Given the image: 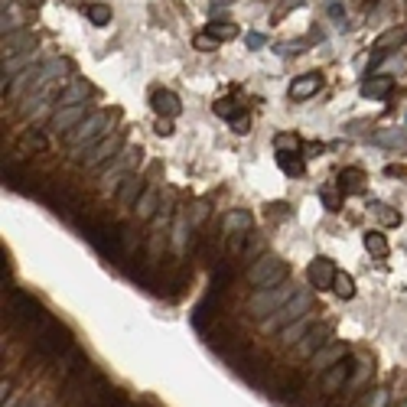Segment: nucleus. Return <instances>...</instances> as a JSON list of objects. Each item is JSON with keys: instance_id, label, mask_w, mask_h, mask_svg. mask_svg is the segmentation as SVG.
Instances as JSON below:
<instances>
[{"instance_id": "f257e3e1", "label": "nucleus", "mask_w": 407, "mask_h": 407, "mask_svg": "<svg viewBox=\"0 0 407 407\" xmlns=\"http://www.w3.org/2000/svg\"><path fill=\"white\" fill-rule=\"evenodd\" d=\"M111 121H114V114H108V111L88 114V118L78 124L75 131H69V134H65V144L75 150V157H82V153H85V147L98 144L101 137H104V131L111 127Z\"/></svg>"}, {"instance_id": "f03ea898", "label": "nucleus", "mask_w": 407, "mask_h": 407, "mask_svg": "<svg viewBox=\"0 0 407 407\" xmlns=\"http://www.w3.org/2000/svg\"><path fill=\"white\" fill-rule=\"evenodd\" d=\"M287 274H290V267H287L284 258L264 254V258H258L248 267V284L258 287V290H264V287H280L287 280Z\"/></svg>"}, {"instance_id": "7ed1b4c3", "label": "nucleus", "mask_w": 407, "mask_h": 407, "mask_svg": "<svg viewBox=\"0 0 407 407\" xmlns=\"http://www.w3.org/2000/svg\"><path fill=\"white\" fill-rule=\"evenodd\" d=\"M36 349H39V355L43 358H56V362H59L69 349H75L72 346V333H69L62 322H56L50 316V322L36 333Z\"/></svg>"}, {"instance_id": "20e7f679", "label": "nucleus", "mask_w": 407, "mask_h": 407, "mask_svg": "<svg viewBox=\"0 0 407 407\" xmlns=\"http://www.w3.org/2000/svg\"><path fill=\"white\" fill-rule=\"evenodd\" d=\"M10 320L16 322L20 329H33V333H39V329L50 322V316H46V309L39 307V303L30 294H13Z\"/></svg>"}, {"instance_id": "39448f33", "label": "nucleus", "mask_w": 407, "mask_h": 407, "mask_svg": "<svg viewBox=\"0 0 407 407\" xmlns=\"http://www.w3.org/2000/svg\"><path fill=\"white\" fill-rule=\"evenodd\" d=\"M290 296H294V287H287V284L264 287V290H258V294L248 300V313H251L254 320H264L267 313H277V309L284 307Z\"/></svg>"}, {"instance_id": "423d86ee", "label": "nucleus", "mask_w": 407, "mask_h": 407, "mask_svg": "<svg viewBox=\"0 0 407 407\" xmlns=\"http://www.w3.org/2000/svg\"><path fill=\"white\" fill-rule=\"evenodd\" d=\"M309 309H313V296H309V294H294L284 307L277 309V316H271L264 326H267V329H284V326H290V322L303 320Z\"/></svg>"}, {"instance_id": "0eeeda50", "label": "nucleus", "mask_w": 407, "mask_h": 407, "mask_svg": "<svg viewBox=\"0 0 407 407\" xmlns=\"http://www.w3.org/2000/svg\"><path fill=\"white\" fill-rule=\"evenodd\" d=\"M121 153V134H111V137H101L98 144H91L88 153H82V166L85 170H98L104 160H111Z\"/></svg>"}, {"instance_id": "6e6552de", "label": "nucleus", "mask_w": 407, "mask_h": 407, "mask_svg": "<svg viewBox=\"0 0 407 407\" xmlns=\"http://www.w3.org/2000/svg\"><path fill=\"white\" fill-rule=\"evenodd\" d=\"M352 368H355V362L352 358H342V362H336L333 368L322 371V391L326 395H336V391H342L349 384V378H352Z\"/></svg>"}, {"instance_id": "1a4fd4ad", "label": "nucleus", "mask_w": 407, "mask_h": 407, "mask_svg": "<svg viewBox=\"0 0 407 407\" xmlns=\"http://www.w3.org/2000/svg\"><path fill=\"white\" fill-rule=\"evenodd\" d=\"M307 280H309V287H316V290H329V287L336 284V267H333V261H329V258L309 261Z\"/></svg>"}, {"instance_id": "9d476101", "label": "nucleus", "mask_w": 407, "mask_h": 407, "mask_svg": "<svg viewBox=\"0 0 407 407\" xmlns=\"http://www.w3.org/2000/svg\"><path fill=\"white\" fill-rule=\"evenodd\" d=\"M85 118H88V114H85V104H69V108H59V111L52 114L50 127H52V131H62V134H69V131H75V127L85 121Z\"/></svg>"}, {"instance_id": "9b49d317", "label": "nucleus", "mask_w": 407, "mask_h": 407, "mask_svg": "<svg viewBox=\"0 0 407 407\" xmlns=\"http://www.w3.org/2000/svg\"><path fill=\"white\" fill-rule=\"evenodd\" d=\"M3 59L7 56H16V52H30L36 50V33L33 30H13V33H3Z\"/></svg>"}, {"instance_id": "f8f14e48", "label": "nucleus", "mask_w": 407, "mask_h": 407, "mask_svg": "<svg viewBox=\"0 0 407 407\" xmlns=\"http://www.w3.org/2000/svg\"><path fill=\"white\" fill-rule=\"evenodd\" d=\"M219 296H222V294H215V290H212V294L206 296L196 309H192V322H196V329L206 333L212 322H219Z\"/></svg>"}, {"instance_id": "ddd939ff", "label": "nucleus", "mask_w": 407, "mask_h": 407, "mask_svg": "<svg viewBox=\"0 0 407 407\" xmlns=\"http://www.w3.org/2000/svg\"><path fill=\"white\" fill-rule=\"evenodd\" d=\"M320 88H322V75L320 72H307V75H300V78H294V85H290V98L307 101V98H313Z\"/></svg>"}, {"instance_id": "4468645a", "label": "nucleus", "mask_w": 407, "mask_h": 407, "mask_svg": "<svg viewBox=\"0 0 407 407\" xmlns=\"http://www.w3.org/2000/svg\"><path fill=\"white\" fill-rule=\"evenodd\" d=\"M150 108L160 114V118H179V111H183L179 98H176L173 91H166V88H160V91L150 95Z\"/></svg>"}, {"instance_id": "2eb2a0df", "label": "nucleus", "mask_w": 407, "mask_h": 407, "mask_svg": "<svg viewBox=\"0 0 407 407\" xmlns=\"http://www.w3.org/2000/svg\"><path fill=\"white\" fill-rule=\"evenodd\" d=\"M144 179L140 176H124L121 183H118V202H121L124 209H134L137 206V199L144 196Z\"/></svg>"}, {"instance_id": "dca6fc26", "label": "nucleus", "mask_w": 407, "mask_h": 407, "mask_svg": "<svg viewBox=\"0 0 407 407\" xmlns=\"http://www.w3.org/2000/svg\"><path fill=\"white\" fill-rule=\"evenodd\" d=\"M329 333H333L329 326H309V333L303 336L300 342H296V346H300V355L313 358V355H316V352H320L322 346H326V339H329Z\"/></svg>"}, {"instance_id": "f3484780", "label": "nucleus", "mask_w": 407, "mask_h": 407, "mask_svg": "<svg viewBox=\"0 0 407 407\" xmlns=\"http://www.w3.org/2000/svg\"><path fill=\"white\" fill-rule=\"evenodd\" d=\"M391 91H395V78H388V75H371L368 82L362 85L365 98H388Z\"/></svg>"}, {"instance_id": "a211bd4d", "label": "nucleus", "mask_w": 407, "mask_h": 407, "mask_svg": "<svg viewBox=\"0 0 407 407\" xmlns=\"http://www.w3.org/2000/svg\"><path fill=\"white\" fill-rule=\"evenodd\" d=\"M365 173L362 170H355V166H349V170H342L339 173V189L342 192H349V196H358V192H365Z\"/></svg>"}, {"instance_id": "6ab92c4d", "label": "nucleus", "mask_w": 407, "mask_h": 407, "mask_svg": "<svg viewBox=\"0 0 407 407\" xmlns=\"http://www.w3.org/2000/svg\"><path fill=\"white\" fill-rule=\"evenodd\" d=\"M349 352H346V346H329V349H320L316 355H313V365H316V371H326V368H333L336 362H342Z\"/></svg>"}, {"instance_id": "aec40b11", "label": "nucleus", "mask_w": 407, "mask_h": 407, "mask_svg": "<svg viewBox=\"0 0 407 407\" xmlns=\"http://www.w3.org/2000/svg\"><path fill=\"white\" fill-rule=\"evenodd\" d=\"M91 95V85L88 82H72L59 95V108H69V104H85V98Z\"/></svg>"}, {"instance_id": "412c9836", "label": "nucleus", "mask_w": 407, "mask_h": 407, "mask_svg": "<svg viewBox=\"0 0 407 407\" xmlns=\"http://www.w3.org/2000/svg\"><path fill=\"white\" fill-rule=\"evenodd\" d=\"M157 206H160V192H157V189H153V186H150V189H144V196L137 199V219H144V222H147V219H153V212H157Z\"/></svg>"}, {"instance_id": "4be33fe9", "label": "nucleus", "mask_w": 407, "mask_h": 407, "mask_svg": "<svg viewBox=\"0 0 407 407\" xmlns=\"http://www.w3.org/2000/svg\"><path fill=\"white\" fill-rule=\"evenodd\" d=\"M140 160V147H127V150H121L118 157H114V163L104 170V179H111L114 173H121V170H127V166H134V163Z\"/></svg>"}, {"instance_id": "5701e85b", "label": "nucleus", "mask_w": 407, "mask_h": 407, "mask_svg": "<svg viewBox=\"0 0 407 407\" xmlns=\"http://www.w3.org/2000/svg\"><path fill=\"white\" fill-rule=\"evenodd\" d=\"M222 228H225V234H232V232H251V215H248V212H241V209L228 212V215L222 219Z\"/></svg>"}, {"instance_id": "b1692460", "label": "nucleus", "mask_w": 407, "mask_h": 407, "mask_svg": "<svg viewBox=\"0 0 407 407\" xmlns=\"http://www.w3.org/2000/svg\"><path fill=\"white\" fill-rule=\"evenodd\" d=\"M307 333H309V313L303 316V320H296V322H290V326H284V329H280V339H284L287 346H294V342H300Z\"/></svg>"}, {"instance_id": "393cba45", "label": "nucleus", "mask_w": 407, "mask_h": 407, "mask_svg": "<svg viewBox=\"0 0 407 407\" xmlns=\"http://www.w3.org/2000/svg\"><path fill=\"white\" fill-rule=\"evenodd\" d=\"M65 72H69V59H52V62H46V65L39 69V85H43V82H50V78H62Z\"/></svg>"}, {"instance_id": "a878e982", "label": "nucleus", "mask_w": 407, "mask_h": 407, "mask_svg": "<svg viewBox=\"0 0 407 407\" xmlns=\"http://www.w3.org/2000/svg\"><path fill=\"white\" fill-rule=\"evenodd\" d=\"M277 163H280V170H284L287 176H303L307 173V166H303V160H300L296 153H277Z\"/></svg>"}, {"instance_id": "bb28decb", "label": "nucleus", "mask_w": 407, "mask_h": 407, "mask_svg": "<svg viewBox=\"0 0 407 407\" xmlns=\"http://www.w3.org/2000/svg\"><path fill=\"white\" fill-rule=\"evenodd\" d=\"M206 33H212L219 43H228V39L238 36V26H234V23H222V20H212V23L206 26Z\"/></svg>"}, {"instance_id": "cd10ccee", "label": "nucleus", "mask_w": 407, "mask_h": 407, "mask_svg": "<svg viewBox=\"0 0 407 407\" xmlns=\"http://www.w3.org/2000/svg\"><path fill=\"white\" fill-rule=\"evenodd\" d=\"M365 248L375 258H388V238L382 232H365Z\"/></svg>"}, {"instance_id": "c85d7f7f", "label": "nucleus", "mask_w": 407, "mask_h": 407, "mask_svg": "<svg viewBox=\"0 0 407 407\" xmlns=\"http://www.w3.org/2000/svg\"><path fill=\"white\" fill-rule=\"evenodd\" d=\"M85 13H88V20H91L95 26H108V23H111V7H108V3H88Z\"/></svg>"}, {"instance_id": "c756f323", "label": "nucleus", "mask_w": 407, "mask_h": 407, "mask_svg": "<svg viewBox=\"0 0 407 407\" xmlns=\"http://www.w3.org/2000/svg\"><path fill=\"white\" fill-rule=\"evenodd\" d=\"M333 290H336L339 300H352V296H355V280H352V274H336Z\"/></svg>"}, {"instance_id": "7c9ffc66", "label": "nucleus", "mask_w": 407, "mask_h": 407, "mask_svg": "<svg viewBox=\"0 0 407 407\" xmlns=\"http://www.w3.org/2000/svg\"><path fill=\"white\" fill-rule=\"evenodd\" d=\"M212 111L219 114V118H228V121H232V118L241 114V104H238L234 98H219L215 104H212Z\"/></svg>"}, {"instance_id": "2f4dec72", "label": "nucleus", "mask_w": 407, "mask_h": 407, "mask_svg": "<svg viewBox=\"0 0 407 407\" xmlns=\"http://www.w3.org/2000/svg\"><path fill=\"white\" fill-rule=\"evenodd\" d=\"M20 147L23 150H36V153H43V150L50 147V140L39 134V131H26L23 137H20Z\"/></svg>"}, {"instance_id": "473e14b6", "label": "nucleus", "mask_w": 407, "mask_h": 407, "mask_svg": "<svg viewBox=\"0 0 407 407\" xmlns=\"http://www.w3.org/2000/svg\"><path fill=\"white\" fill-rule=\"evenodd\" d=\"M228 284H232V271H228V264H219V267L212 271V290H215V294H225Z\"/></svg>"}, {"instance_id": "72a5a7b5", "label": "nucleus", "mask_w": 407, "mask_h": 407, "mask_svg": "<svg viewBox=\"0 0 407 407\" xmlns=\"http://www.w3.org/2000/svg\"><path fill=\"white\" fill-rule=\"evenodd\" d=\"M274 147H277V153H296L303 144H300L296 134H277L274 137Z\"/></svg>"}, {"instance_id": "f704fd0d", "label": "nucleus", "mask_w": 407, "mask_h": 407, "mask_svg": "<svg viewBox=\"0 0 407 407\" xmlns=\"http://www.w3.org/2000/svg\"><path fill=\"white\" fill-rule=\"evenodd\" d=\"M375 140H378V144H384V147H407V137L401 134V131H382V134L375 137Z\"/></svg>"}, {"instance_id": "c9c22d12", "label": "nucleus", "mask_w": 407, "mask_h": 407, "mask_svg": "<svg viewBox=\"0 0 407 407\" xmlns=\"http://www.w3.org/2000/svg\"><path fill=\"white\" fill-rule=\"evenodd\" d=\"M245 238H248V232H232L228 234V254H232V258H238V254L245 251Z\"/></svg>"}, {"instance_id": "e433bc0d", "label": "nucleus", "mask_w": 407, "mask_h": 407, "mask_svg": "<svg viewBox=\"0 0 407 407\" xmlns=\"http://www.w3.org/2000/svg\"><path fill=\"white\" fill-rule=\"evenodd\" d=\"M215 46H219V39L212 36V33H199L196 36V50L199 52H215Z\"/></svg>"}, {"instance_id": "4c0bfd02", "label": "nucleus", "mask_w": 407, "mask_h": 407, "mask_svg": "<svg viewBox=\"0 0 407 407\" xmlns=\"http://www.w3.org/2000/svg\"><path fill=\"white\" fill-rule=\"evenodd\" d=\"M320 196H322V202H326V209L339 212V192H336L333 186H322V189H320Z\"/></svg>"}, {"instance_id": "58836bf2", "label": "nucleus", "mask_w": 407, "mask_h": 407, "mask_svg": "<svg viewBox=\"0 0 407 407\" xmlns=\"http://www.w3.org/2000/svg\"><path fill=\"white\" fill-rule=\"evenodd\" d=\"M173 234H176V251H186V219H183V215L176 219Z\"/></svg>"}, {"instance_id": "ea45409f", "label": "nucleus", "mask_w": 407, "mask_h": 407, "mask_svg": "<svg viewBox=\"0 0 407 407\" xmlns=\"http://www.w3.org/2000/svg\"><path fill=\"white\" fill-rule=\"evenodd\" d=\"M375 209H378V215H382V222H384V225H401V215H397V212H391L388 206H382V202H378Z\"/></svg>"}, {"instance_id": "a19ab883", "label": "nucleus", "mask_w": 407, "mask_h": 407, "mask_svg": "<svg viewBox=\"0 0 407 407\" xmlns=\"http://www.w3.org/2000/svg\"><path fill=\"white\" fill-rule=\"evenodd\" d=\"M248 127H251V118H248L245 111L238 114V118H232V131H234V134H248Z\"/></svg>"}, {"instance_id": "79ce46f5", "label": "nucleus", "mask_w": 407, "mask_h": 407, "mask_svg": "<svg viewBox=\"0 0 407 407\" xmlns=\"http://www.w3.org/2000/svg\"><path fill=\"white\" fill-rule=\"evenodd\" d=\"M329 16H333L336 23H339V30H346V13H342V7H339V3H329Z\"/></svg>"}, {"instance_id": "37998d69", "label": "nucleus", "mask_w": 407, "mask_h": 407, "mask_svg": "<svg viewBox=\"0 0 407 407\" xmlns=\"http://www.w3.org/2000/svg\"><path fill=\"white\" fill-rule=\"evenodd\" d=\"M170 121H173V118H160V124H157V134H160V137L173 134V124H170Z\"/></svg>"}, {"instance_id": "c03bdc74", "label": "nucleus", "mask_w": 407, "mask_h": 407, "mask_svg": "<svg viewBox=\"0 0 407 407\" xmlns=\"http://www.w3.org/2000/svg\"><path fill=\"white\" fill-rule=\"evenodd\" d=\"M261 46H267V39L258 36V33H251V36H248V50H261Z\"/></svg>"}, {"instance_id": "a18cd8bd", "label": "nucleus", "mask_w": 407, "mask_h": 407, "mask_svg": "<svg viewBox=\"0 0 407 407\" xmlns=\"http://www.w3.org/2000/svg\"><path fill=\"white\" fill-rule=\"evenodd\" d=\"M384 173L388 176H407L404 166H397V163H391V166H384Z\"/></svg>"}, {"instance_id": "49530a36", "label": "nucleus", "mask_w": 407, "mask_h": 407, "mask_svg": "<svg viewBox=\"0 0 407 407\" xmlns=\"http://www.w3.org/2000/svg\"><path fill=\"white\" fill-rule=\"evenodd\" d=\"M192 215H196V222H202V219H206V206L199 202V206H196V212H192Z\"/></svg>"}, {"instance_id": "de8ad7c7", "label": "nucleus", "mask_w": 407, "mask_h": 407, "mask_svg": "<svg viewBox=\"0 0 407 407\" xmlns=\"http://www.w3.org/2000/svg\"><path fill=\"white\" fill-rule=\"evenodd\" d=\"M20 3H23V7H43L46 0H20Z\"/></svg>"}, {"instance_id": "09e8293b", "label": "nucleus", "mask_w": 407, "mask_h": 407, "mask_svg": "<svg viewBox=\"0 0 407 407\" xmlns=\"http://www.w3.org/2000/svg\"><path fill=\"white\" fill-rule=\"evenodd\" d=\"M401 407H407V401H401Z\"/></svg>"}]
</instances>
